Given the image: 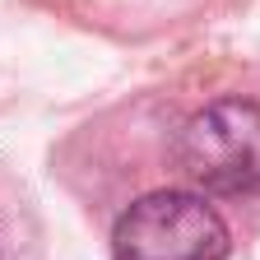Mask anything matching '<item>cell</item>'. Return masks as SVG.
I'll return each mask as SVG.
<instances>
[{
    "label": "cell",
    "instance_id": "cell-2",
    "mask_svg": "<svg viewBox=\"0 0 260 260\" xmlns=\"http://www.w3.org/2000/svg\"><path fill=\"white\" fill-rule=\"evenodd\" d=\"M177 162L195 186L214 195H255L260 190V103L218 98L195 112L177 140Z\"/></svg>",
    "mask_w": 260,
    "mask_h": 260
},
{
    "label": "cell",
    "instance_id": "cell-1",
    "mask_svg": "<svg viewBox=\"0 0 260 260\" xmlns=\"http://www.w3.org/2000/svg\"><path fill=\"white\" fill-rule=\"evenodd\" d=\"M233 233L223 214L190 190H153L112 228L116 260H228Z\"/></svg>",
    "mask_w": 260,
    "mask_h": 260
}]
</instances>
